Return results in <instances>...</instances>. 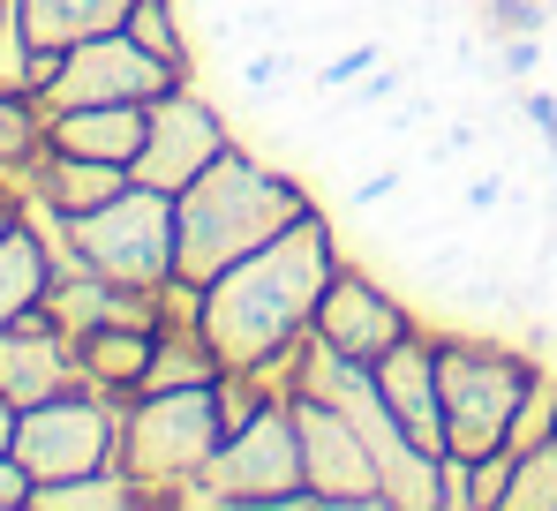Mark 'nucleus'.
<instances>
[{
	"label": "nucleus",
	"mask_w": 557,
	"mask_h": 511,
	"mask_svg": "<svg viewBox=\"0 0 557 511\" xmlns=\"http://www.w3.org/2000/svg\"><path fill=\"white\" fill-rule=\"evenodd\" d=\"M144 128H151V105H69V113H46V144L53 151L113 159V166H136Z\"/></svg>",
	"instance_id": "nucleus-16"
},
{
	"label": "nucleus",
	"mask_w": 557,
	"mask_h": 511,
	"mask_svg": "<svg viewBox=\"0 0 557 511\" xmlns=\"http://www.w3.org/2000/svg\"><path fill=\"white\" fill-rule=\"evenodd\" d=\"M309 211V180L272 166L242 144H226L211 166L174 196V271L182 278H219L226 263H242L249 249H264L272 234H286Z\"/></svg>",
	"instance_id": "nucleus-2"
},
{
	"label": "nucleus",
	"mask_w": 557,
	"mask_h": 511,
	"mask_svg": "<svg viewBox=\"0 0 557 511\" xmlns=\"http://www.w3.org/2000/svg\"><path fill=\"white\" fill-rule=\"evenodd\" d=\"M505 511H557V436L512 451V482H505Z\"/></svg>",
	"instance_id": "nucleus-22"
},
{
	"label": "nucleus",
	"mask_w": 557,
	"mask_h": 511,
	"mask_svg": "<svg viewBox=\"0 0 557 511\" xmlns=\"http://www.w3.org/2000/svg\"><path fill=\"white\" fill-rule=\"evenodd\" d=\"M535 53H543L535 38H512V46H505V68H512V76H528V68H535Z\"/></svg>",
	"instance_id": "nucleus-30"
},
{
	"label": "nucleus",
	"mask_w": 557,
	"mask_h": 511,
	"mask_svg": "<svg viewBox=\"0 0 557 511\" xmlns=\"http://www.w3.org/2000/svg\"><path fill=\"white\" fill-rule=\"evenodd\" d=\"M69 384H76V346L46 309L0 324V399L8 407H38V399H53Z\"/></svg>",
	"instance_id": "nucleus-13"
},
{
	"label": "nucleus",
	"mask_w": 557,
	"mask_h": 511,
	"mask_svg": "<svg viewBox=\"0 0 557 511\" xmlns=\"http://www.w3.org/2000/svg\"><path fill=\"white\" fill-rule=\"evenodd\" d=\"M505 482H512V451H482L474 459V511H505Z\"/></svg>",
	"instance_id": "nucleus-24"
},
{
	"label": "nucleus",
	"mask_w": 557,
	"mask_h": 511,
	"mask_svg": "<svg viewBox=\"0 0 557 511\" xmlns=\"http://www.w3.org/2000/svg\"><path fill=\"white\" fill-rule=\"evenodd\" d=\"M528 128L550 144V166H557V98L550 90H528Z\"/></svg>",
	"instance_id": "nucleus-28"
},
{
	"label": "nucleus",
	"mask_w": 557,
	"mask_h": 511,
	"mask_svg": "<svg viewBox=\"0 0 557 511\" xmlns=\"http://www.w3.org/2000/svg\"><path fill=\"white\" fill-rule=\"evenodd\" d=\"M30 489H38L30 466H23L15 451H0V511H30Z\"/></svg>",
	"instance_id": "nucleus-27"
},
{
	"label": "nucleus",
	"mask_w": 557,
	"mask_h": 511,
	"mask_svg": "<svg viewBox=\"0 0 557 511\" xmlns=\"http://www.w3.org/2000/svg\"><path fill=\"white\" fill-rule=\"evenodd\" d=\"M30 511H144V497L121 466H106V474H76V482H38Z\"/></svg>",
	"instance_id": "nucleus-19"
},
{
	"label": "nucleus",
	"mask_w": 557,
	"mask_h": 511,
	"mask_svg": "<svg viewBox=\"0 0 557 511\" xmlns=\"http://www.w3.org/2000/svg\"><path fill=\"white\" fill-rule=\"evenodd\" d=\"M61 241H69L76 263H91L106 278L166 286V278H174V196L128 180L113 203H98L84 219H61Z\"/></svg>",
	"instance_id": "nucleus-7"
},
{
	"label": "nucleus",
	"mask_w": 557,
	"mask_h": 511,
	"mask_svg": "<svg viewBox=\"0 0 557 511\" xmlns=\"http://www.w3.org/2000/svg\"><path fill=\"white\" fill-rule=\"evenodd\" d=\"M294 436H301V474H309L317 511H392L384 482H376L370 436L332 399H294Z\"/></svg>",
	"instance_id": "nucleus-9"
},
{
	"label": "nucleus",
	"mask_w": 557,
	"mask_h": 511,
	"mask_svg": "<svg viewBox=\"0 0 557 511\" xmlns=\"http://www.w3.org/2000/svg\"><path fill=\"white\" fill-rule=\"evenodd\" d=\"M437 511H474V459L460 451L437 459Z\"/></svg>",
	"instance_id": "nucleus-25"
},
{
	"label": "nucleus",
	"mask_w": 557,
	"mask_h": 511,
	"mask_svg": "<svg viewBox=\"0 0 557 511\" xmlns=\"http://www.w3.org/2000/svg\"><path fill=\"white\" fill-rule=\"evenodd\" d=\"M174 84H188V76H174L159 53H144L128 30H106V38H84V46L61 53V68L46 84V113H69V105H151Z\"/></svg>",
	"instance_id": "nucleus-8"
},
{
	"label": "nucleus",
	"mask_w": 557,
	"mask_h": 511,
	"mask_svg": "<svg viewBox=\"0 0 557 511\" xmlns=\"http://www.w3.org/2000/svg\"><path fill=\"white\" fill-rule=\"evenodd\" d=\"M46 151V98L0 84V173H23Z\"/></svg>",
	"instance_id": "nucleus-20"
},
{
	"label": "nucleus",
	"mask_w": 557,
	"mask_h": 511,
	"mask_svg": "<svg viewBox=\"0 0 557 511\" xmlns=\"http://www.w3.org/2000/svg\"><path fill=\"white\" fill-rule=\"evenodd\" d=\"M339 234L332 219L309 203L286 234H272L264 249H249L242 263H226L219 278H203V339L219 346L226 369H272L317 332V301L339 271Z\"/></svg>",
	"instance_id": "nucleus-1"
},
{
	"label": "nucleus",
	"mask_w": 557,
	"mask_h": 511,
	"mask_svg": "<svg viewBox=\"0 0 557 511\" xmlns=\"http://www.w3.org/2000/svg\"><path fill=\"white\" fill-rule=\"evenodd\" d=\"M8 8H15V0H0V23H8Z\"/></svg>",
	"instance_id": "nucleus-32"
},
{
	"label": "nucleus",
	"mask_w": 557,
	"mask_h": 511,
	"mask_svg": "<svg viewBox=\"0 0 557 511\" xmlns=\"http://www.w3.org/2000/svg\"><path fill=\"white\" fill-rule=\"evenodd\" d=\"M376 53H384V46H376V38H362V46H347V53H339V61H324V68H317V84H324V90L355 84V76H362V68H376Z\"/></svg>",
	"instance_id": "nucleus-26"
},
{
	"label": "nucleus",
	"mask_w": 557,
	"mask_h": 511,
	"mask_svg": "<svg viewBox=\"0 0 557 511\" xmlns=\"http://www.w3.org/2000/svg\"><path fill=\"white\" fill-rule=\"evenodd\" d=\"M422 316L376 278V271H362V263H339L332 271V286H324V301H317V332L309 339L332 346V353H347V361H384L392 346L407 339Z\"/></svg>",
	"instance_id": "nucleus-10"
},
{
	"label": "nucleus",
	"mask_w": 557,
	"mask_h": 511,
	"mask_svg": "<svg viewBox=\"0 0 557 511\" xmlns=\"http://www.w3.org/2000/svg\"><path fill=\"white\" fill-rule=\"evenodd\" d=\"M535 353L490 332H437V384H445V451L482 459L512 436V414L535 384Z\"/></svg>",
	"instance_id": "nucleus-4"
},
{
	"label": "nucleus",
	"mask_w": 557,
	"mask_h": 511,
	"mask_svg": "<svg viewBox=\"0 0 557 511\" xmlns=\"http://www.w3.org/2000/svg\"><path fill=\"white\" fill-rule=\"evenodd\" d=\"M219 444H226V422H219V391L211 384L136 391L121 407V474L136 482L144 511H182L188 489L211 474Z\"/></svg>",
	"instance_id": "nucleus-3"
},
{
	"label": "nucleus",
	"mask_w": 557,
	"mask_h": 511,
	"mask_svg": "<svg viewBox=\"0 0 557 511\" xmlns=\"http://www.w3.org/2000/svg\"><path fill=\"white\" fill-rule=\"evenodd\" d=\"M76 346V376L106 391V399H136L144 391V369H151V346H159V324H106V332H84Z\"/></svg>",
	"instance_id": "nucleus-17"
},
{
	"label": "nucleus",
	"mask_w": 557,
	"mask_h": 511,
	"mask_svg": "<svg viewBox=\"0 0 557 511\" xmlns=\"http://www.w3.org/2000/svg\"><path fill=\"white\" fill-rule=\"evenodd\" d=\"M128 8H136V0H15V23H23L30 46L69 53V46H84V38L128 30Z\"/></svg>",
	"instance_id": "nucleus-18"
},
{
	"label": "nucleus",
	"mask_w": 557,
	"mask_h": 511,
	"mask_svg": "<svg viewBox=\"0 0 557 511\" xmlns=\"http://www.w3.org/2000/svg\"><path fill=\"white\" fill-rule=\"evenodd\" d=\"M121 407L128 399H106L84 376L38 407L15 414V459L30 466V482H76V474H106L121 466Z\"/></svg>",
	"instance_id": "nucleus-6"
},
{
	"label": "nucleus",
	"mask_w": 557,
	"mask_h": 511,
	"mask_svg": "<svg viewBox=\"0 0 557 511\" xmlns=\"http://www.w3.org/2000/svg\"><path fill=\"white\" fill-rule=\"evenodd\" d=\"M128 38L144 53H159L174 76H188V23H182V0H136L128 8Z\"/></svg>",
	"instance_id": "nucleus-21"
},
{
	"label": "nucleus",
	"mask_w": 557,
	"mask_h": 511,
	"mask_svg": "<svg viewBox=\"0 0 557 511\" xmlns=\"http://www.w3.org/2000/svg\"><path fill=\"white\" fill-rule=\"evenodd\" d=\"M15 180L30 188V211H46V219H84L98 203H113L136 173L113 166V159H76V151H53V144H46Z\"/></svg>",
	"instance_id": "nucleus-14"
},
{
	"label": "nucleus",
	"mask_w": 557,
	"mask_h": 511,
	"mask_svg": "<svg viewBox=\"0 0 557 511\" xmlns=\"http://www.w3.org/2000/svg\"><path fill=\"white\" fill-rule=\"evenodd\" d=\"M543 436H557V376L550 369H535V384H528V399H520V414H512L505 451H528V444H543Z\"/></svg>",
	"instance_id": "nucleus-23"
},
{
	"label": "nucleus",
	"mask_w": 557,
	"mask_h": 511,
	"mask_svg": "<svg viewBox=\"0 0 557 511\" xmlns=\"http://www.w3.org/2000/svg\"><path fill=\"white\" fill-rule=\"evenodd\" d=\"M15 414H23V407H8V399H0V451L15 444Z\"/></svg>",
	"instance_id": "nucleus-31"
},
{
	"label": "nucleus",
	"mask_w": 557,
	"mask_h": 511,
	"mask_svg": "<svg viewBox=\"0 0 557 511\" xmlns=\"http://www.w3.org/2000/svg\"><path fill=\"white\" fill-rule=\"evenodd\" d=\"M188 504H226V511H317L309 474H301V436H294V399L234 428L211 459V474L188 489Z\"/></svg>",
	"instance_id": "nucleus-5"
},
{
	"label": "nucleus",
	"mask_w": 557,
	"mask_h": 511,
	"mask_svg": "<svg viewBox=\"0 0 557 511\" xmlns=\"http://www.w3.org/2000/svg\"><path fill=\"white\" fill-rule=\"evenodd\" d=\"M376 391H384V407H392V422L407 428L422 451H445V384H437V332L430 324H414L407 339L392 346L384 361L370 369Z\"/></svg>",
	"instance_id": "nucleus-12"
},
{
	"label": "nucleus",
	"mask_w": 557,
	"mask_h": 511,
	"mask_svg": "<svg viewBox=\"0 0 557 511\" xmlns=\"http://www.w3.org/2000/svg\"><path fill=\"white\" fill-rule=\"evenodd\" d=\"M226 144H234V136H226L219 105H211L196 84H174L166 98H151V128H144V151H136V166H128V173H136L144 188L182 196V188L211 166Z\"/></svg>",
	"instance_id": "nucleus-11"
},
{
	"label": "nucleus",
	"mask_w": 557,
	"mask_h": 511,
	"mask_svg": "<svg viewBox=\"0 0 557 511\" xmlns=\"http://www.w3.org/2000/svg\"><path fill=\"white\" fill-rule=\"evenodd\" d=\"M53 271H61V256H53V219H46V211L15 219V226L0 234V324L46 309Z\"/></svg>",
	"instance_id": "nucleus-15"
},
{
	"label": "nucleus",
	"mask_w": 557,
	"mask_h": 511,
	"mask_svg": "<svg viewBox=\"0 0 557 511\" xmlns=\"http://www.w3.org/2000/svg\"><path fill=\"white\" fill-rule=\"evenodd\" d=\"M15 219H30V188H23L15 173H0V234H8Z\"/></svg>",
	"instance_id": "nucleus-29"
}]
</instances>
